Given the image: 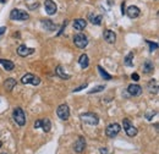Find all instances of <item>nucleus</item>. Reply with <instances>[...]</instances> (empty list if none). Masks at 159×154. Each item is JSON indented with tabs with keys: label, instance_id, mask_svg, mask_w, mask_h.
Here are the masks:
<instances>
[{
	"label": "nucleus",
	"instance_id": "obj_26",
	"mask_svg": "<svg viewBox=\"0 0 159 154\" xmlns=\"http://www.w3.org/2000/svg\"><path fill=\"white\" fill-rule=\"evenodd\" d=\"M124 64L128 66V67H132L133 66V53H128L125 59H124Z\"/></svg>",
	"mask_w": 159,
	"mask_h": 154
},
{
	"label": "nucleus",
	"instance_id": "obj_15",
	"mask_svg": "<svg viewBox=\"0 0 159 154\" xmlns=\"http://www.w3.org/2000/svg\"><path fill=\"white\" fill-rule=\"evenodd\" d=\"M147 89H148V92L151 93V94H157L158 93V81L156 80V78H153V80H151L149 82H148V85H147Z\"/></svg>",
	"mask_w": 159,
	"mask_h": 154
},
{
	"label": "nucleus",
	"instance_id": "obj_17",
	"mask_svg": "<svg viewBox=\"0 0 159 154\" xmlns=\"http://www.w3.org/2000/svg\"><path fill=\"white\" fill-rule=\"evenodd\" d=\"M40 25H42V27H43L45 31H48V32L55 31V28H56L55 23H54L53 21H50V20H42Z\"/></svg>",
	"mask_w": 159,
	"mask_h": 154
},
{
	"label": "nucleus",
	"instance_id": "obj_21",
	"mask_svg": "<svg viewBox=\"0 0 159 154\" xmlns=\"http://www.w3.org/2000/svg\"><path fill=\"white\" fill-rule=\"evenodd\" d=\"M39 128H42L44 132H49L50 131V128H52V123H50V120L49 119H42L40 120V126H39Z\"/></svg>",
	"mask_w": 159,
	"mask_h": 154
},
{
	"label": "nucleus",
	"instance_id": "obj_20",
	"mask_svg": "<svg viewBox=\"0 0 159 154\" xmlns=\"http://www.w3.org/2000/svg\"><path fill=\"white\" fill-rule=\"evenodd\" d=\"M102 20H103V17L100 15H95L93 12L88 14V21H91V23H93L95 26H99L102 23Z\"/></svg>",
	"mask_w": 159,
	"mask_h": 154
},
{
	"label": "nucleus",
	"instance_id": "obj_30",
	"mask_svg": "<svg viewBox=\"0 0 159 154\" xmlns=\"http://www.w3.org/2000/svg\"><path fill=\"white\" fill-rule=\"evenodd\" d=\"M86 87H87V83H83L82 86H80V87H77V88H75V89H73V93H75V92H80V91H82V89H85Z\"/></svg>",
	"mask_w": 159,
	"mask_h": 154
},
{
	"label": "nucleus",
	"instance_id": "obj_12",
	"mask_svg": "<svg viewBox=\"0 0 159 154\" xmlns=\"http://www.w3.org/2000/svg\"><path fill=\"white\" fill-rule=\"evenodd\" d=\"M33 53H34V49H33V48H28V47H26V45H23V44L17 48V54H19L20 56H22V58H26V56L31 55Z\"/></svg>",
	"mask_w": 159,
	"mask_h": 154
},
{
	"label": "nucleus",
	"instance_id": "obj_38",
	"mask_svg": "<svg viewBox=\"0 0 159 154\" xmlns=\"http://www.w3.org/2000/svg\"><path fill=\"white\" fill-rule=\"evenodd\" d=\"M1 154H7V153H1Z\"/></svg>",
	"mask_w": 159,
	"mask_h": 154
},
{
	"label": "nucleus",
	"instance_id": "obj_24",
	"mask_svg": "<svg viewBox=\"0 0 159 154\" xmlns=\"http://www.w3.org/2000/svg\"><path fill=\"white\" fill-rule=\"evenodd\" d=\"M78 64H80V66H81L82 69H87V67H88V65H90V59H88L87 54H82V55L80 56Z\"/></svg>",
	"mask_w": 159,
	"mask_h": 154
},
{
	"label": "nucleus",
	"instance_id": "obj_14",
	"mask_svg": "<svg viewBox=\"0 0 159 154\" xmlns=\"http://www.w3.org/2000/svg\"><path fill=\"white\" fill-rule=\"evenodd\" d=\"M125 14H126L130 19H136V17H138V16H140L141 10H140L137 6L132 5V6H128V7H127V10L125 11Z\"/></svg>",
	"mask_w": 159,
	"mask_h": 154
},
{
	"label": "nucleus",
	"instance_id": "obj_35",
	"mask_svg": "<svg viewBox=\"0 0 159 154\" xmlns=\"http://www.w3.org/2000/svg\"><path fill=\"white\" fill-rule=\"evenodd\" d=\"M5 31H6V27H0V37L5 33Z\"/></svg>",
	"mask_w": 159,
	"mask_h": 154
},
{
	"label": "nucleus",
	"instance_id": "obj_6",
	"mask_svg": "<svg viewBox=\"0 0 159 154\" xmlns=\"http://www.w3.org/2000/svg\"><path fill=\"white\" fill-rule=\"evenodd\" d=\"M56 115H58L59 119L63 120V121L69 120V118H70V109H69V106H67L66 104L59 105L58 109H56Z\"/></svg>",
	"mask_w": 159,
	"mask_h": 154
},
{
	"label": "nucleus",
	"instance_id": "obj_2",
	"mask_svg": "<svg viewBox=\"0 0 159 154\" xmlns=\"http://www.w3.org/2000/svg\"><path fill=\"white\" fill-rule=\"evenodd\" d=\"M12 118L19 126H25L26 125V115H25V111H23L22 108H15V110L12 113Z\"/></svg>",
	"mask_w": 159,
	"mask_h": 154
},
{
	"label": "nucleus",
	"instance_id": "obj_5",
	"mask_svg": "<svg viewBox=\"0 0 159 154\" xmlns=\"http://www.w3.org/2000/svg\"><path fill=\"white\" fill-rule=\"evenodd\" d=\"M120 130H121V127H120L119 123H110V125L105 128V135H107L108 138H114V137H116V136L119 135Z\"/></svg>",
	"mask_w": 159,
	"mask_h": 154
},
{
	"label": "nucleus",
	"instance_id": "obj_37",
	"mask_svg": "<svg viewBox=\"0 0 159 154\" xmlns=\"http://www.w3.org/2000/svg\"><path fill=\"white\" fill-rule=\"evenodd\" d=\"M1 146H2V142H1V141H0V148H1Z\"/></svg>",
	"mask_w": 159,
	"mask_h": 154
},
{
	"label": "nucleus",
	"instance_id": "obj_22",
	"mask_svg": "<svg viewBox=\"0 0 159 154\" xmlns=\"http://www.w3.org/2000/svg\"><path fill=\"white\" fill-rule=\"evenodd\" d=\"M142 70H143V72H144V73H151V72H153V70H154V65H153V62L151 61V60H146V61L143 62Z\"/></svg>",
	"mask_w": 159,
	"mask_h": 154
},
{
	"label": "nucleus",
	"instance_id": "obj_28",
	"mask_svg": "<svg viewBox=\"0 0 159 154\" xmlns=\"http://www.w3.org/2000/svg\"><path fill=\"white\" fill-rule=\"evenodd\" d=\"M105 87L104 86H95V87H93V89H91L90 91V94H93V93H98V92H102L103 89H104Z\"/></svg>",
	"mask_w": 159,
	"mask_h": 154
},
{
	"label": "nucleus",
	"instance_id": "obj_31",
	"mask_svg": "<svg viewBox=\"0 0 159 154\" xmlns=\"http://www.w3.org/2000/svg\"><path fill=\"white\" fill-rule=\"evenodd\" d=\"M131 78L135 81V82H137V81H140V76L137 75V73H132L131 75Z\"/></svg>",
	"mask_w": 159,
	"mask_h": 154
},
{
	"label": "nucleus",
	"instance_id": "obj_36",
	"mask_svg": "<svg viewBox=\"0 0 159 154\" xmlns=\"http://www.w3.org/2000/svg\"><path fill=\"white\" fill-rule=\"evenodd\" d=\"M108 2H109V5H113V1L111 0H108Z\"/></svg>",
	"mask_w": 159,
	"mask_h": 154
},
{
	"label": "nucleus",
	"instance_id": "obj_23",
	"mask_svg": "<svg viewBox=\"0 0 159 154\" xmlns=\"http://www.w3.org/2000/svg\"><path fill=\"white\" fill-rule=\"evenodd\" d=\"M0 64L4 66V69L6 71H12L15 69V64L10 60H6V59H0Z\"/></svg>",
	"mask_w": 159,
	"mask_h": 154
},
{
	"label": "nucleus",
	"instance_id": "obj_18",
	"mask_svg": "<svg viewBox=\"0 0 159 154\" xmlns=\"http://www.w3.org/2000/svg\"><path fill=\"white\" fill-rule=\"evenodd\" d=\"M86 26H87V21L83 19H76L73 21V28L76 31H82L86 28Z\"/></svg>",
	"mask_w": 159,
	"mask_h": 154
},
{
	"label": "nucleus",
	"instance_id": "obj_34",
	"mask_svg": "<svg viewBox=\"0 0 159 154\" xmlns=\"http://www.w3.org/2000/svg\"><path fill=\"white\" fill-rule=\"evenodd\" d=\"M39 126H40V120H37L34 123V128H39Z\"/></svg>",
	"mask_w": 159,
	"mask_h": 154
},
{
	"label": "nucleus",
	"instance_id": "obj_39",
	"mask_svg": "<svg viewBox=\"0 0 159 154\" xmlns=\"http://www.w3.org/2000/svg\"><path fill=\"white\" fill-rule=\"evenodd\" d=\"M156 1H158V0H156Z\"/></svg>",
	"mask_w": 159,
	"mask_h": 154
},
{
	"label": "nucleus",
	"instance_id": "obj_16",
	"mask_svg": "<svg viewBox=\"0 0 159 154\" xmlns=\"http://www.w3.org/2000/svg\"><path fill=\"white\" fill-rule=\"evenodd\" d=\"M55 75H56L58 77H60L61 80H65V81L71 78V75H69V73L65 72V70H64V67L61 65L56 66V69H55Z\"/></svg>",
	"mask_w": 159,
	"mask_h": 154
},
{
	"label": "nucleus",
	"instance_id": "obj_1",
	"mask_svg": "<svg viewBox=\"0 0 159 154\" xmlns=\"http://www.w3.org/2000/svg\"><path fill=\"white\" fill-rule=\"evenodd\" d=\"M10 19L14 20V21H26V20L30 19V15H28V12H26L23 10L14 9L10 12Z\"/></svg>",
	"mask_w": 159,
	"mask_h": 154
},
{
	"label": "nucleus",
	"instance_id": "obj_4",
	"mask_svg": "<svg viewBox=\"0 0 159 154\" xmlns=\"http://www.w3.org/2000/svg\"><path fill=\"white\" fill-rule=\"evenodd\" d=\"M73 43H75V45L77 48L83 49V48H86L88 45V38L83 33H78V34H76L73 37Z\"/></svg>",
	"mask_w": 159,
	"mask_h": 154
},
{
	"label": "nucleus",
	"instance_id": "obj_8",
	"mask_svg": "<svg viewBox=\"0 0 159 154\" xmlns=\"http://www.w3.org/2000/svg\"><path fill=\"white\" fill-rule=\"evenodd\" d=\"M21 82L23 83V85H33V86H38L39 83H40V78L39 77H37V76H34V75H32V73H26L22 78H21Z\"/></svg>",
	"mask_w": 159,
	"mask_h": 154
},
{
	"label": "nucleus",
	"instance_id": "obj_11",
	"mask_svg": "<svg viewBox=\"0 0 159 154\" xmlns=\"http://www.w3.org/2000/svg\"><path fill=\"white\" fill-rule=\"evenodd\" d=\"M103 37H104V40L109 44H114L116 42V34L111 30H105L103 32Z\"/></svg>",
	"mask_w": 159,
	"mask_h": 154
},
{
	"label": "nucleus",
	"instance_id": "obj_29",
	"mask_svg": "<svg viewBox=\"0 0 159 154\" xmlns=\"http://www.w3.org/2000/svg\"><path fill=\"white\" fill-rule=\"evenodd\" d=\"M154 115H157V111H156V110H154V111H147V113H146V119H147L148 121H151Z\"/></svg>",
	"mask_w": 159,
	"mask_h": 154
},
{
	"label": "nucleus",
	"instance_id": "obj_10",
	"mask_svg": "<svg viewBox=\"0 0 159 154\" xmlns=\"http://www.w3.org/2000/svg\"><path fill=\"white\" fill-rule=\"evenodd\" d=\"M85 149H86V139H85V137L80 136V137L76 139L75 144H73V151H75L76 153H82Z\"/></svg>",
	"mask_w": 159,
	"mask_h": 154
},
{
	"label": "nucleus",
	"instance_id": "obj_25",
	"mask_svg": "<svg viewBox=\"0 0 159 154\" xmlns=\"http://www.w3.org/2000/svg\"><path fill=\"white\" fill-rule=\"evenodd\" d=\"M97 69H98V72H99V75L102 76V78H104L105 81H110V80H111V75H109L102 66H98Z\"/></svg>",
	"mask_w": 159,
	"mask_h": 154
},
{
	"label": "nucleus",
	"instance_id": "obj_33",
	"mask_svg": "<svg viewBox=\"0 0 159 154\" xmlns=\"http://www.w3.org/2000/svg\"><path fill=\"white\" fill-rule=\"evenodd\" d=\"M121 15H125V1L121 5Z\"/></svg>",
	"mask_w": 159,
	"mask_h": 154
},
{
	"label": "nucleus",
	"instance_id": "obj_3",
	"mask_svg": "<svg viewBox=\"0 0 159 154\" xmlns=\"http://www.w3.org/2000/svg\"><path fill=\"white\" fill-rule=\"evenodd\" d=\"M81 120L85 123H88L91 126H95L99 123V118L98 115L94 113H85V114H81Z\"/></svg>",
	"mask_w": 159,
	"mask_h": 154
},
{
	"label": "nucleus",
	"instance_id": "obj_27",
	"mask_svg": "<svg viewBox=\"0 0 159 154\" xmlns=\"http://www.w3.org/2000/svg\"><path fill=\"white\" fill-rule=\"evenodd\" d=\"M146 43L149 45V50L153 53L154 50H157L158 49V43H152L151 40H146Z\"/></svg>",
	"mask_w": 159,
	"mask_h": 154
},
{
	"label": "nucleus",
	"instance_id": "obj_32",
	"mask_svg": "<svg viewBox=\"0 0 159 154\" xmlns=\"http://www.w3.org/2000/svg\"><path fill=\"white\" fill-rule=\"evenodd\" d=\"M99 152H100V154H108V151H107V148H99Z\"/></svg>",
	"mask_w": 159,
	"mask_h": 154
},
{
	"label": "nucleus",
	"instance_id": "obj_13",
	"mask_svg": "<svg viewBox=\"0 0 159 154\" xmlns=\"http://www.w3.org/2000/svg\"><path fill=\"white\" fill-rule=\"evenodd\" d=\"M127 92L130 95H132V97H138V95H141L142 94V87L141 86H138V85H130L128 87H127Z\"/></svg>",
	"mask_w": 159,
	"mask_h": 154
},
{
	"label": "nucleus",
	"instance_id": "obj_7",
	"mask_svg": "<svg viewBox=\"0 0 159 154\" xmlns=\"http://www.w3.org/2000/svg\"><path fill=\"white\" fill-rule=\"evenodd\" d=\"M123 126H124V130H125V132H126V135L128 137H135L137 135V132H138L137 128L130 123L128 119H124L123 120Z\"/></svg>",
	"mask_w": 159,
	"mask_h": 154
},
{
	"label": "nucleus",
	"instance_id": "obj_19",
	"mask_svg": "<svg viewBox=\"0 0 159 154\" xmlns=\"http://www.w3.org/2000/svg\"><path fill=\"white\" fill-rule=\"evenodd\" d=\"M15 86H16V80L12 78V77L6 78L5 82H4V88H5V91H7V92H11V91L15 88Z\"/></svg>",
	"mask_w": 159,
	"mask_h": 154
},
{
	"label": "nucleus",
	"instance_id": "obj_9",
	"mask_svg": "<svg viewBox=\"0 0 159 154\" xmlns=\"http://www.w3.org/2000/svg\"><path fill=\"white\" fill-rule=\"evenodd\" d=\"M44 9H45V12L48 15H50V16L55 15L56 11H58V6L53 0H45L44 1Z\"/></svg>",
	"mask_w": 159,
	"mask_h": 154
}]
</instances>
